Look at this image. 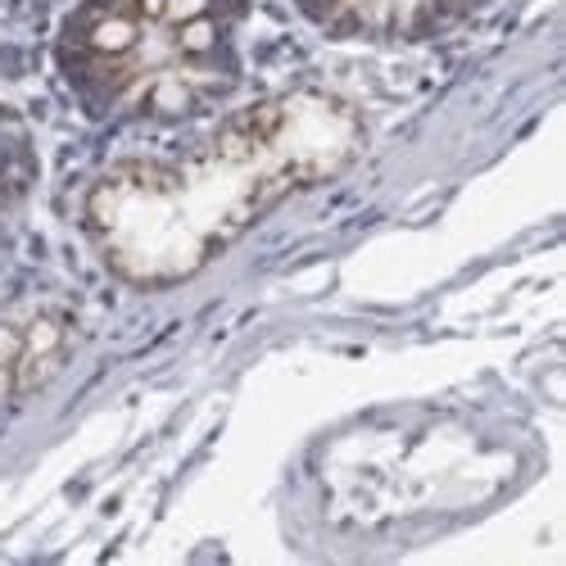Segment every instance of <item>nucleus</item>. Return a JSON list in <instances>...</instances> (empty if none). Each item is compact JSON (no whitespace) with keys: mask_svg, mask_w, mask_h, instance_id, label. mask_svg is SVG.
Wrapping results in <instances>:
<instances>
[{"mask_svg":"<svg viewBox=\"0 0 566 566\" xmlns=\"http://www.w3.org/2000/svg\"><path fill=\"white\" fill-rule=\"evenodd\" d=\"M136 36H140V28L127 14H105V19H96V28H91V51L96 55H127L136 45Z\"/></svg>","mask_w":566,"mask_h":566,"instance_id":"obj_1","label":"nucleus"},{"mask_svg":"<svg viewBox=\"0 0 566 566\" xmlns=\"http://www.w3.org/2000/svg\"><path fill=\"white\" fill-rule=\"evenodd\" d=\"M55 367H60V354H19V363H14V390L19 395H32V390H41L45 381L55 376Z\"/></svg>","mask_w":566,"mask_h":566,"instance_id":"obj_2","label":"nucleus"},{"mask_svg":"<svg viewBox=\"0 0 566 566\" xmlns=\"http://www.w3.org/2000/svg\"><path fill=\"white\" fill-rule=\"evenodd\" d=\"M177 45L186 55H209L213 45H218V23L209 19V14H200V19H186V23H177Z\"/></svg>","mask_w":566,"mask_h":566,"instance_id":"obj_3","label":"nucleus"},{"mask_svg":"<svg viewBox=\"0 0 566 566\" xmlns=\"http://www.w3.org/2000/svg\"><path fill=\"white\" fill-rule=\"evenodd\" d=\"M60 345H64V326L55 322V317H36L28 332H23V354H60Z\"/></svg>","mask_w":566,"mask_h":566,"instance_id":"obj_4","label":"nucleus"},{"mask_svg":"<svg viewBox=\"0 0 566 566\" xmlns=\"http://www.w3.org/2000/svg\"><path fill=\"white\" fill-rule=\"evenodd\" d=\"M150 109L155 114H186V109H191V91H186L181 82H159L155 86V101H150Z\"/></svg>","mask_w":566,"mask_h":566,"instance_id":"obj_5","label":"nucleus"},{"mask_svg":"<svg viewBox=\"0 0 566 566\" xmlns=\"http://www.w3.org/2000/svg\"><path fill=\"white\" fill-rule=\"evenodd\" d=\"M19 354H23V332L19 326H0V367H14L19 363Z\"/></svg>","mask_w":566,"mask_h":566,"instance_id":"obj_6","label":"nucleus"},{"mask_svg":"<svg viewBox=\"0 0 566 566\" xmlns=\"http://www.w3.org/2000/svg\"><path fill=\"white\" fill-rule=\"evenodd\" d=\"M205 10H209V0H168L164 19H168V23H186V19H200Z\"/></svg>","mask_w":566,"mask_h":566,"instance_id":"obj_7","label":"nucleus"},{"mask_svg":"<svg viewBox=\"0 0 566 566\" xmlns=\"http://www.w3.org/2000/svg\"><path fill=\"white\" fill-rule=\"evenodd\" d=\"M164 6H168V0H140V14H146V19H164Z\"/></svg>","mask_w":566,"mask_h":566,"instance_id":"obj_8","label":"nucleus"}]
</instances>
